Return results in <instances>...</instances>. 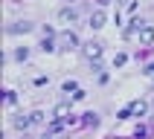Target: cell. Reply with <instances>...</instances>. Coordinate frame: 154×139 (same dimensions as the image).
<instances>
[{"label":"cell","instance_id":"obj_18","mask_svg":"<svg viewBox=\"0 0 154 139\" xmlns=\"http://www.w3.org/2000/svg\"><path fill=\"white\" fill-rule=\"evenodd\" d=\"M41 139H64V133H47V130H44Z\"/></svg>","mask_w":154,"mask_h":139},{"label":"cell","instance_id":"obj_6","mask_svg":"<svg viewBox=\"0 0 154 139\" xmlns=\"http://www.w3.org/2000/svg\"><path fill=\"white\" fill-rule=\"evenodd\" d=\"M32 29H35V23H29V20H17V23H12V26H9V35H20V32H32Z\"/></svg>","mask_w":154,"mask_h":139},{"label":"cell","instance_id":"obj_5","mask_svg":"<svg viewBox=\"0 0 154 139\" xmlns=\"http://www.w3.org/2000/svg\"><path fill=\"white\" fill-rule=\"evenodd\" d=\"M143 26H146V20H140V17H131L122 35H125V38H134V35H140V29H143Z\"/></svg>","mask_w":154,"mask_h":139},{"label":"cell","instance_id":"obj_17","mask_svg":"<svg viewBox=\"0 0 154 139\" xmlns=\"http://www.w3.org/2000/svg\"><path fill=\"white\" fill-rule=\"evenodd\" d=\"M125 61H128V55H122V52H119V55H116V58H113V67H122V64H125Z\"/></svg>","mask_w":154,"mask_h":139},{"label":"cell","instance_id":"obj_15","mask_svg":"<svg viewBox=\"0 0 154 139\" xmlns=\"http://www.w3.org/2000/svg\"><path fill=\"white\" fill-rule=\"evenodd\" d=\"M15 58H17V61H26V58H29V49H26V46H20V49H15Z\"/></svg>","mask_w":154,"mask_h":139},{"label":"cell","instance_id":"obj_11","mask_svg":"<svg viewBox=\"0 0 154 139\" xmlns=\"http://www.w3.org/2000/svg\"><path fill=\"white\" fill-rule=\"evenodd\" d=\"M41 49H44V52H55V41H52V35H44Z\"/></svg>","mask_w":154,"mask_h":139},{"label":"cell","instance_id":"obj_3","mask_svg":"<svg viewBox=\"0 0 154 139\" xmlns=\"http://www.w3.org/2000/svg\"><path fill=\"white\" fill-rule=\"evenodd\" d=\"M58 20H61V23H76V20H79V9L76 6H64L58 12Z\"/></svg>","mask_w":154,"mask_h":139},{"label":"cell","instance_id":"obj_4","mask_svg":"<svg viewBox=\"0 0 154 139\" xmlns=\"http://www.w3.org/2000/svg\"><path fill=\"white\" fill-rule=\"evenodd\" d=\"M137 38H140V46H151V43H154V26H151V23H146L143 29H140Z\"/></svg>","mask_w":154,"mask_h":139},{"label":"cell","instance_id":"obj_8","mask_svg":"<svg viewBox=\"0 0 154 139\" xmlns=\"http://www.w3.org/2000/svg\"><path fill=\"white\" fill-rule=\"evenodd\" d=\"M105 20H108V15H105L102 9H96L93 15H90V23H87V26H90V29H102V26H105Z\"/></svg>","mask_w":154,"mask_h":139},{"label":"cell","instance_id":"obj_16","mask_svg":"<svg viewBox=\"0 0 154 139\" xmlns=\"http://www.w3.org/2000/svg\"><path fill=\"white\" fill-rule=\"evenodd\" d=\"M76 90H79L76 81H64V93H76Z\"/></svg>","mask_w":154,"mask_h":139},{"label":"cell","instance_id":"obj_1","mask_svg":"<svg viewBox=\"0 0 154 139\" xmlns=\"http://www.w3.org/2000/svg\"><path fill=\"white\" fill-rule=\"evenodd\" d=\"M82 52H85V58H87V61H99V58H102V52H105V43H99V41H87L85 46H82Z\"/></svg>","mask_w":154,"mask_h":139},{"label":"cell","instance_id":"obj_10","mask_svg":"<svg viewBox=\"0 0 154 139\" xmlns=\"http://www.w3.org/2000/svg\"><path fill=\"white\" fill-rule=\"evenodd\" d=\"M52 116H55V119H67V116H70V104H67V102L55 104V110H52Z\"/></svg>","mask_w":154,"mask_h":139},{"label":"cell","instance_id":"obj_7","mask_svg":"<svg viewBox=\"0 0 154 139\" xmlns=\"http://www.w3.org/2000/svg\"><path fill=\"white\" fill-rule=\"evenodd\" d=\"M122 12H125V15H134V12H137V0H122L119 3V9H116V23H119Z\"/></svg>","mask_w":154,"mask_h":139},{"label":"cell","instance_id":"obj_2","mask_svg":"<svg viewBox=\"0 0 154 139\" xmlns=\"http://www.w3.org/2000/svg\"><path fill=\"white\" fill-rule=\"evenodd\" d=\"M58 43L64 46V49H76V46H79V35L73 32V29H67V32L58 35Z\"/></svg>","mask_w":154,"mask_h":139},{"label":"cell","instance_id":"obj_13","mask_svg":"<svg viewBox=\"0 0 154 139\" xmlns=\"http://www.w3.org/2000/svg\"><path fill=\"white\" fill-rule=\"evenodd\" d=\"M82 125H99V113H85V119H82Z\"/></svg>","mask_w":154,"mask_h":139},{"label":"cell","instance_id":"obj_9","mask_svg":"<svg viewBox=\"0 0 154 139\" xmlns=\"http://www.w3.org/2000/svg\"><path fill=\"white\" fill-rule=\"evenodd\" d=\"M128 110H131V116H146L148 113V102H131Z\"/></svg>","mask_w":154,"mask_h":139},{"label":"cell","instance_id":"obj_14","mask_svg":"<svg viewBox=\"0 0 154 139\" xmlns=\"http://www.w3.org/2000/svg\"><path fill=\"white\" fill-rule=\"evenodd\" d=\"M29 119H32V125H41L47 116H44V110H32V113H29Z\"/></svg>","mask_w":154,"mask_h":139},{"label":"cell","instance_id":"obj_19","mask_svg":"<svg viewBox=\"0 0 154 139\" xmlns=\"http://www.w3.org/2000/svg\"><path fill=\"white\" fill-rule=\"evenodd\" d=\"M143 72H146V75H154V64H148V67L143 70Z\"/></svg>","mask_w":154,"mask_h":139},{"label":"cell","instance_id":"obj_12","mask_svg":"<svg viewBox=\"0 0 154 139\" xmlns=\"http://www.w3.org/2000/svg\"><path fill=\"white\" fill-rule=\"evenodd\" d=\"M29 125H32V119H29V116H17V119H15V128H17V130H26Z\"/></svg>","mask_w":154,"mask_h":139}]
</instances>
